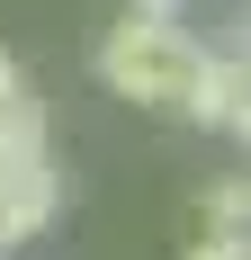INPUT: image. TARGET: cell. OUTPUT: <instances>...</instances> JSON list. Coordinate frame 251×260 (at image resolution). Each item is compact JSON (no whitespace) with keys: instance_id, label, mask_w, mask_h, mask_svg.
<instances>
[{"instance_id":"obj_2","label":"cell","mask_w":251,"mask_h":260,"mask_svg":"<svg viewBox=\"0 0 251 260\" xmlns=\"http://www.w3.org/2000/svg\"><path fill=\"white\" fill-rule=\"evenodd\" d=\"M63 215V171H54V153L45 161H18V171H0V242L18 251V242H36Z\"/></svg>"},{"instance_id":"obj_7","label":"cell","mask_w":251,"mask_h":260,"mask_svg":"<svg viewBox=\"0 0 251 260\" xmlns=\"http://www.w3.org/2000/svg\"><path fill=\"white\" fill-rule=\"evenodd\" d=\"M225 135H242V144H251V63H242V90H233V108H225Z\"/></svg>"},{"instance_id":"obj_8","label":"cell","mask_w":251,"mask_h":260,"mask_svg":"<svg viewBox=\"0 0 251 260\" xmlns=\"http://www.w3.org/2000/svg\"><path fill=\"white\" fill-rule=\"evenodd\" d=\"M9 81H18V54H9V45H0V90H9Z\"/></svg>"},{"instance_id":"obj_10","label":"cell","mask_w":251,"mask_h":260,"mask_svg":"<svg viewBox=\"0 0 251 260\" xmlns=\"http://www.w3.org/2000/svg\"><path fill=\"white\" fill-rule=\"evenodd\" d=\"M0 260H9V242H0Z\"/></svg>"},{"instance_id":"obj_3","label":"cell","mask_w":251,"mask_h":260,"mask_svg":"<svg viewBox=\"0 0 251 260\" xmlns=\"http://www.w3.org/2000/svg\"><path fill=\"white\" fill-rule=\"evenodd\" d=\"M45 153H54V117H45V99H36L27 81H9V90H0V171L45 161Z\"/></svg>"},{"instance_id":"obj_5","label":"cell","mask_w":251,"mask_h":260,"mask_svg":"<svg viewBox=\"0 0 251 260\" xmlns=\"http://www.w3.org/2000/svg\"><path fill=\"white\" fill-rule=\"evenodd\" d=\"M189 260H251V234H206L189 242Z\"/></svg>"},{"instance_id":"obj_9","label":"cell","mask_w":251,"mask_h":260,"mask_svg":"<svg viewBox=\"0 0 251 260\" xmlns=\"http://www.w3.org/2000/svg\"><path fill=\"white\" fill-rule=\"evenodd\" d=\"M242 54H251V18H242Z\"/></svg>"},{"instance_id":"obj_1","label":"cell","mask_w":251,"mask_h":260,"mask_svg":"<svg viewBox=\"0 0 251 260\" xmlns=\"http://www.w3.org/2000/svg\"><path fill=\"white\" fill-rule=\"evenodd\" d=\"M206 45L189 27H162V18H117L99 36V81L108 99H135V108H179L189 81H198Z\"/></svg>"},{"instance_id":"obj_6","label":"cell","mask_w":251,"mask_h":260,"mask_svg":"<svg viewBox=\"0 0 251 260\" xmlns=\"http://www.w3.org/2000/svg\"><path fill=\"white\" fill-rule=\"evenodd\" d=\"M125 18H162V27H189V0H125Z\"/></svg>"},{"instance_id":"obj_4","label":"cell","mask_w":251,"mask_h":260,"mask_svg":"<svg viewBox=\"0 0 251 260\" xmlns=\"http://www.w3.org/2000/svg\"><path fill=\"white\" fill-rule=\"evenodd\" d=\"M198 215H206V234H251V171L215 180V188L198 198Z\"/></svg>"}]
</instances>
